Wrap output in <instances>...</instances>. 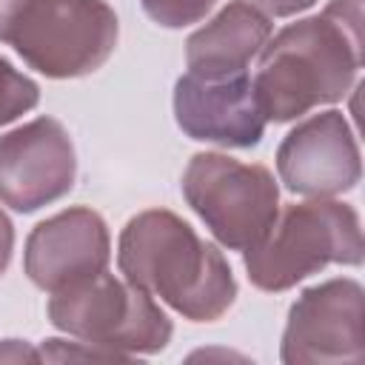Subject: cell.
I'll use <instances>...</instances> for the list:
<instances>
[{
  "label": "cell",
  "instance_id": "cell-10",
  "mask_svg": "<svg viewBox=\"0 0 365 365\" xmlns=\"http://www.w3.org/2000/svg\"><path fill=\"white\" fill-rule=\"evenodd\" d=\"M174 114L191 140L231 148L257 145L268 123L257 106L254 83L245 71L228 77H202L188 71L177 80Z\"/></svg>",
  "mask_w": 365,
  "mask_h": 365
},
{
  "label": "cell",
  "instance_id": "cell-7",
  "mask_svg": "<svg viewBox=\"0 0 365 365\" xmlns=\"http://www.w3.org/2000/svg\"><path fill=\"white\" fill-rule=\"evenodd\" d=\"M365 359V297L354 279L308 288L291 308L282 334V362L334 365Z\"/></svg>",
  "mask_w": 365,
  "mask_h": 365
},
{
  "label": "cell",
  "instance_id": "cell-6",
  "mask_svg": "<svg viewBox=\"0 0 365 365\" xmlns=\"http://www.w3.org/2000/svg\"><path fill=\"white\" fill-rule=\"evenodd\" d=\"M182 194L211 234L237 251L257 245L277 220L279 191L268 168L225 154H194Z\"/></svg>",
  "mask_w": 365,
  "mask_h": 365
},
{
  "label": "cell",
  "instance_id": "cell-16",
  "mask_svg": "<svg viewBox=\"0 0 365 365\" xmlns=\"http://www.w3.org/2000/svg\"><path fill=\"white\" fill-rule=\"evenodd\" d=\"M254 3L259 9H265L268 14H274V17H291V14L314 6L317 0H254Z\"/></svg>",
  "mask_w": 365,
  "mask_h": 365
},
{
  "label": "cell",
  "instance_id": "cell-2",
  "mask_svg": "<svg viewBox=\"0 0 365 365\" xmlns=\"http://www.w3.org/2000/svg\"><path fill=\"white\" fill-rule=\"evenodd\" d=\"M117 259L131 285L160 297L194 322L222 317L237 297L222 254L171 211L137 214L123 228Z\"/></svg>",
  "mask_w": 365,
  "mask_h": 365
},
{
  "label": "cell",
  "instance_id": "cell-14",
  "mask_svg": "<svg viewBox=\"0 0 365 365\" xmlns=\"http://www.w3.org/2000/svg\"><path fill=\"white\" fill-rule=\"evenodd\" d=\"M40 359L46 362H128V354L108 351L91 342H63V339H48L40 348Z\"/></svg>",
  "mask_w": 365,
  "mask_h": 365
},
{
  "label": "cell",
  "instance_id": "cell-5",
  "mask_svg": "<svg viewBox=\"0 0 365 365\" xmlns=\"http://www.w3.org/2000/svg\"><path fill=\"white\" fill-rule=\"evenodd\" d=\"M9 43L46 77H80L114 51L117 17L103 0H29Z\"/></svg>",
  "mask_w": 365,
  "mask_h": 365
},
{
  "label": "cell",
  "instance_id": "cell-8",
  "mask_svg": "<svg viewBox=\"0 0 365 365\" xmlns=\"http://www.w3.org/2000/svg\"><path fill=\"white\" fill-rule=\"evenodd\" d=\"M74 168V145L51 117L0 137V200L14 211H37L68 194Z\"/></svg>",
  "mask_w": 365,
  "mask_h": 365
},
{
  "label": "cell",
  "instance_id": "cell-17",
  "mask_svg": "<svg viewBox=\"0 0 365 365\" xmlns=\"http://www.w3.org/2000/svg\"><path fill=\"white\" fill-rule=\"evenodd\" d=\"M40 362V351H31L29 345L17 342V339H9L0 345V362Z\"/></svg>",
  "mask_w": 365,
  "mask_h": 365
},
{
  "label": "cell",
  "instance_id": "cell-13",
  "mask_svg": "<svg viewBox=\"0 0 365 365\" xmlns=\"http://www.w3.org/2000/svg\"><path fill=\"white\" fill-rule=\"evenodd\" d=\"M37 97H40L37 86L0 57V125L11 123L20 114H26L29 108H34Z\"/></svg>",
  "mask_w": 365,
  "mask_h": 365
},
{
  "label": "cell",
  "instance_id": "cell-19",
  "mask_svg": "<svg viewBox=\"0 0 365 365\" xmlns=\"http://www.w3.org/2000/svg\"><path fill=\"white\" fill-rule=\"evenodd\" d=\"M11 248H14V231H11V222H9V217L0 211V274L9 268V259H11Z\"/></svg>",
  "mask_w": 365,
  "mask_h": 365
},
{
  "label": "cell",
  "instance_id": "cell-9",
  "mask_svg": "<svg viewBox=\"0 0 365 365\" xmlns=\"http://www.w3.org/2000/svg\"><path fill=\"white\" fill-rule=\"evenodd\" d=\"M279 180L302 197H334L359 182V148L339 111L299 123L277 151Z\"/></svg>",
  "mask_w": 365,
  "mask_h": 365
},
{
  "label": "cell",
  "instance_id": "cell-18",
  "mask_svg": "<svg viewBox=\"0 0 365 365\" xmlns=\"http://www.w3.org/2000/svg\"><path fill=\"white\" fill-rule=\"evenodd\" d=\"M26 3L29 0H0V40L9 43V34H11V29H14Z\"/></svg>",
  "mask_w": 365,
  "mask_h": 365
},
{
  "label": "cell",
  "instance_id": "cell-4",
  "mask_svg": "<svg viewBox=\"0 0 365 365\" xmlns=\"http://www.w3.org/2000/svg\"><path fill=\"white\" fill-rule=\"evenodd\" d=\"M48 319L83 342L120 354H154L171 339V322L151 294L106 271L54 291Z\"/></svg>",
  "mask_w": 365,
  "mask_h": 365
},
{
  "label": "cell",
  "instance_id": "cell-1",
  "mask_svg": "<svg viewBox=\"0 0 365 365\" xmlns=\"http://www.w3.org/2000/svg\"><path fill=\"white\" fill-rule=\"evenodd\" d=\"M362 66V0H331L262 46L251 80L265 120L285 123L345 97Z\"/></svg>",
  "mask_w": 365,
  "mask_h": 365
},
{
  "label": "cell",
  "instance_id": "cell-12",
  "mask_svg": "<svg viewBox=\"0 0 365 365\" xmlns=\"http://www.w3.org/2000/svg\"><path fill=\"white\" fill-rule=\"evenodd\" d=\"M271 37V20L251 3H228L211 23L194 31L185 43V63L191 74L228 77L242 74Z\"/></svg>",
  "mask_w": 365,
  "mask_h": 365
},
{
  "label": "cell",
  "instance_id": "cell-3",
  "mask_svg": "<svg viewBox=\"0 0 365 365\" xmlns=\"http://www.w3.org/2000/svg\"><path fill=\"white\" fill-rule=\"evenodd\" d=\"M328 262L359 265L362 231L351 205L322 197L288 205L268 234L245 251L248 277L262 291H285Z\"/></svg>",
  "mask_w": 365,
  "mask_h": 365
},
{
  "label": "cell",
  "instance_id": "cell-11",
  "mask_svg": "<svg viewBox=\"0 0 365 365\" xmlns=\"http://www.w3.org/2000/svg\"><path fill=\"white\" fill-rule=\"evenodd\" d=\"M108 228L91 208H68L40 222L26 240V274L43 291H60L108 265Z\"/></svg>",
  "mask_w": 365,
  "mask_h": 365
},
{
  "label": "cell",
  "instance_id": "cell-15",
  "mask_svg": "<svg viewBox=\"0 0 365 365\" xmlns=\"http://www.w3.org/2000/svg\"><path fill=\"white\" fill-rule=\"evenodd\" d=\"M214 3L217 0H143V9L160 26L180 29L205 17V11H211Z\"/></svg>",
  "mask_w": 365,
  "mask_h": 365
}]
</instances>
